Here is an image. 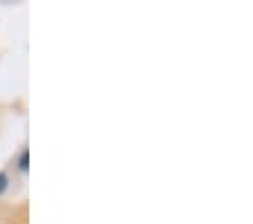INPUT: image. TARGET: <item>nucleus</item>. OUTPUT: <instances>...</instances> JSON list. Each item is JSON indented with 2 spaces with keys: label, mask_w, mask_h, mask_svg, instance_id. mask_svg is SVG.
<instances>
[{
  "label": "nucleus",
  "mask_w": 253,
  "mask_h": 224,
  "mask_svg": "<svg viewBox=\"0 0 253 224\" xmlns=\"http://www.w3.org/2000/svg\"><path fill=\"white\" fill-rule=\"evenodd\" d=\"M18 166H21V170H27V152H23L21 159H18Z\"/></svg>",
  "instance_id": "nucleus-1"
},
{
  "label": "nucleus",
  "mask_w": 253,
  "mask_h": 224,
  "mask_svg": "<svg viewBox=\"0 0 253 224\" xmlns=\"http://www.w3.org/2000/svg\"><path fill=\"white\" fill-rule=\"evenodd\" d=\"M5 188H7V177L2 175V172H0V195L5 192Z\"/></svg>",
  "instance_id": "nucleus-2"
}]
</instances>
